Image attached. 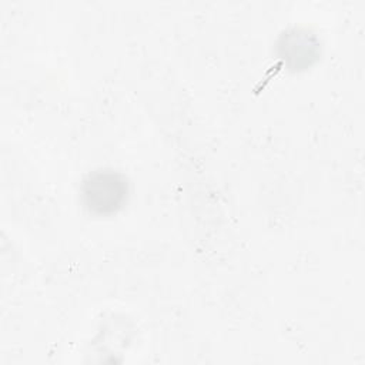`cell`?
I'll use <instances>...</instances> for the list:
<instances>
[{
  "label": "cell",
  "instance_id": "6da1fadb",
  "mask_svg": "<svg viewBox=\"0 0 365 365\" xmlns=\"http://www.w3.org/2000/svg\"><path fill=\"white\" fill-rule=\"evenodd\" d=\"M124 194V181L113 173H97L84 185L88 207L98 212L115 210L121 204Z\"/></svg>",
  "mask_w": 365,
  "mask_h": 365
}]
</instances>
